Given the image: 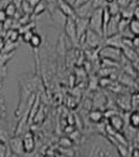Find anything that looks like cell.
Masks as SVG:
<instances>
[{"label": "cell", "instance_id": "1", "mask_svg": "<svg viewBox=\"0 0 139 157\" xmlns=\"http://www.w3.org/2000/svg\"><path fill=\"white\" fill-rule=\"evenodd\" d=\"M89 29L103 36V9L94 10L89 18Z\"/></svg>", "mask_w": 139, "mask_h": 157}, {"label": "cell", "instance_id": "2", "mask_svg": "<svg viewBox=\"0 0 139 157\" xmlns=\"http://www.w3.org/2000/svg\"><path fill=\"white\" fill-rule=\"evenodd\" d=\"M98 56L102 59H110L114 60L116 62H120L122 59V49L117 48V47L111 46V45H103L98 49Z\"/></svg>", "mask_w": 139, "mask_h": 157}, {"label": "cell", "instance_id": "3", "mask_svg": "<svg viewBox=\"0 0 139 157\" xmlns=\"http://www.w3.org/2000/svg\"><path fill=\"white\" fill-rule=\"evenodd\" d=\"M85 44L87 45L89 48L100 49V47L105 45V37L89 29L87 32V35H86Z\"/></svg>", "mask_w": 139, "mask_h": 157}, {"label": "cell", "instance_id": "4", "mask_svg": "<svg viewBox=\"0 0 139 157\" xmlns=\"http://www.w3.org/2000/svg\"><path fill=\"white\" fill-rule=\"evenodd\" d=\"M65 35L72 44H79V38H77V29L75 17H68L66 24L64 26Z\"/></svg>", "mask_w": 139, "mask_h": 157}, {"label": "cell", "instance_id": "5", "mask_svg": "<svg viewBox=\"0 0 139 157\" xmlns=\"http://www.w3.org/2000/svg\"><path fill=\"white\" fill-rule=\"evenodd\" d=\"M75 22H77V38H79V44H85L86 35L89 29V19L80 18L75 17Z\"/></svg>", "mask_w": 139, "mask_h": 157}, {"label": "cell", "instance_id": "6", "mask_svg": "<svg viewBox=\"0 0 139 157\" xmlns=\"http://www.w3.org/2000/svg\"><path fill=\"white\" fill-rule=\"evenodd\" d=\"M121 18H122V16H121L120 13L117 15H113L109 24H108L107 29L105 30V34H103L105 38L113 36V35H116L119 33V22Z\"/></svg>", "mask_w": 139, "mask_h": 157}, {"label": "cell", "instance_id": "7", "mask_svg": "<svg viewBox=\"0 0 139 157\" xmlns=\"http://www.w3.org/2000/svg\"><path fill=\"white\" fill-rule=\"evenodd\" d=\"M9 145L12 150V153H14V155L22 156V155H24V154H26L24 151L23 139H22V137H20V136L16 135L15 137L9 138Z\"/></svg>", "mask_w": 139, "mask_h": 157}, {"label": "cell", "instance_id": "8", "mask_svg": "<svg viewBox=\"0 0 139 157\" xmlns=\"http://www.w3.org/2000/svg\"><path fill=\"white\" fill-rule=\"evenodd\" d=\"M95 7L93 6L92 0L87 3H84L82 6L75 7V16L80 17V18H85V19H89L92 15V13L94 12Z\"/></svg>", "mask_w": 139, "mask_h": 157}, {"label": "cell", "instance_id": "9", "mask_svg": "<svg viewBox=\"0 0 139 157\" xmlns=\"http://www.w3.org/2000/svg\"><path fill=\"white\" fill-rule=\"evenodd\" d=\"M23 146L25 153H32L35 150L36 143H35V135L32 131H27L23 134Z\"/></svg>", "mask_w": 139, "mask_h": 157}, {"label": "cell", "instance_id": "10", "mask_svg": "<svg viewBox=\"0 0 139 157\" xmlns=\"http://www.w3.org/2000/svg\"><path fill=\"white\" fill-rule=\"evenodd\" d=\"M105 44L106 45H111V46L117 47V48L122 49L123 48V37L120 33L113 36L105 38Z\"/></svg>", "mask_w": 139, "mask_h": 157}, {"label": "cell", "instance_id": "11", "mask_svg": "<svg viewBox=\"0 0 139 157\" xmlns=\"http://www.w3.org/2000/svg\"><path fill=\"white\" fill-rule=\"evenodd\" d=\"M58 7L66 15L67 17H77L75 16V7L66 2L65 0H57Z\"/></svg>", "mask_w": 139, "mask_h": 157}, {"label": "cell", "instance_id": "12", "mask_svg": "<svg viewBox=\"0 0 139 157\" xmlns=\"http://www.w3.org/2000/svg\"><path fill=\"white\" fill-rule=\"evenodd\" d=\"M109 125L112 127L113 130L117 131V132H120V131L122 130L125 124H123V120L120 117V116L115 114V115L109 117Z\"/></svg>", "mask_w": 139, "mask_h": 157}, {"label": "cell", "instance_id": "13", "mask_svg": "<svg viewBox=\"0 0 139 157\" xmlns=\"http://www.w3.org/2000/svg\"><path fill=\"white\" fill-rule=\"evenodd\" d=\"M116 103L118 104L120 108H122L123 110H130L131 106H132V101L129 97H126V95H122V97H119L116 100Z\"/></svg>", "mask_w": 139, "mask_h": 157}, {"label": "cell", "instance_id": "14", "mask_svg": "<svg viewBox=\"0 0 139 157\" xmlns=\"http://www.w3.org/2000/svg\"><path fill=\"white\" fill-rule=\"evenodd\" d=\"M21 37V34H20L19 29L17 30L16 29H11L7 30L6 33V39L4 40H9V41H15L17 42L19 40V38Z\"/></svg>", "mask_w": 139, "mask_h": 157}, {"label": "cell", "instance_id": "15", "mask_svg": "<svg viewBox=\"0 0 139 157\" xmlns=\"http://www.w3.org/2000/svg\"><path fill=\"white\" fill-rule=\"evenodd\" d=\"M129 124L132 128H139V111H133L129 115Z\"/></svg>", "mask_w": 139, "mask_h": 157}, {"label": "cell", "instance_id": "16", "mask_svg": "<svg viewBox=\"0 0 139 157\" xmlns=\"http://www.w3.org/2000/svg\"><path fill=\"white\" fill-rule=\"evenodd\" d=\"M103 117H105V113H103L102 111H100V110H93V111H91L89 114L90 120L92 121L93 123H96V124L100 123Z\"/></svg>", "mask_w": 139, "mask_h": 157}, {"label": "cell", "instance_id": "17", "mask_svg": "<svg viewBox=\"0 0 139 157\" xmlns=\"http://www.w3.org/2000/svg\"><path fill=\"white\" fill-rule=\"evenodd\" d=\"M14 56H15V52H1V57H0V64H1V67H6V64L13 59Z\"/></svg>", "mask_w": 139, "mask_h": 157}, {"label": "cell", "instance_id": "18", "mask_svg": "<svg viewBox=\"0 0 139 157\" xmlns=\"http://www.w3.org/2000/svg\"><path fill=\"white\" fill-rule=\"evenodd\" d=\"M28 44L32 47L34 49H38L42 44V38L39 34H34V36L30 39Z\"/></svg>", "mask_w": 139, "mask_h": 157}, {"label": "cell", "instance_id": "19", "mask_svg": "<svg viewBox=\"0 0 139 157\" xmlns=\"http://www.w3.org/2000/svg\"><path fill=\"white\" fill-rule=\"evenodd\" d=\"M107 9L109 10V12L111 13V15H117L119 14L120 11H121V7L119 6V4L117 3V1L114 0V1L112 2H109V4H108Z\"/></svg>", "mask_w": 139, "mask_h": 157}, {"label": "cell", "instance_id": "20", "mask_svg": "<svg viewBox=\"0 0 139 157\" xmlns=\"http://www.w3.org/2000/svg\"><path fill=\"white\" fill-rule=\"evenodd\" d=\"M45 11H46V4L44 3V2L40 1L39 3L37 4V6H34V10H32V14L35 15V16H39V15L43 14Z\"/></svg>", "mask_w": 139, "mask_h": 157}, {"label": "cell", "instance_id": "21", "mask_svg": "<svg viewBox=\"0 0 139 157\" xmlns=\"http://www.w3.org/2000/svg\"><path fill=\"white\" fill-rule=\"evenodd\" d=\"M130 30L133 33L134 36H139V20L138 19H131L130 21Z\"/></svg>", "mask_w": 139, "mask_h": 157}, {"label": "cell", "instance_id": "22", "mask_svg": "<svg viewBox=\"0 0 139 157\" xmlns=\"http://www.w3.org/2000/svg\"><path fill=\"white\" fill-rule=\"evenodd\" d=\"M3 10L6 11V13L7 14V16L9 17H14L16 16L17 14V7H16V4L13 3V2H11V3H9L6 6L3 7Z\"/></svg>", "mask_w": 139, "mask_h": 157}, {"label": "cell", "instance_id": "23", "mask_svg": "<svg viewBox=\"0 0 139 157\" xmlns=\"http://www.w3.org/2000/svg\"><path fill=\"white\" fill-rule=\"evenodd\" d=\"M92 2L95 9H106L109 4L107 0H92Z\"/></svg>", "mask_w": 139, "mask_h": 157}, {"label": "cell", "instance_id": "24", "mask_svg": "<svg viewBox=\"0 0 139 157\" xmlns=\"http://www.w3.org/2000/svg\"><path fill=\"white\" fill-rule=\"evenodd\" d=\"M34 34H35V33L32 32V29L27 30V32H25L24 34H22V35H21L22 40H23L24 42H26V43H29L30 39H32V36H34Z\"/></svg>", "mask_w": 139, "mask_h": 157}, {"label": "cell", "instance_id": "25", "mask_svg": "<svg viewBox=\"0 0 139 157\" xmlns=\"http://www.w3.org/2000/svg\"><path fill=\"white\" fill-rule=\"evenodd\" d=\"M116 1H117V3L119 4V6L121 9H125V7L129 6L131 3H132L131 0H116Z\"/></svg>", "mask_w": 139, "mask_h": 157}, {"label": "cell", "instance_id": "26", "mask_svg": "<svg viewBox=\"0 0 139 157\" xmlns=\"http://www.w3.org/2000/svg\"><path fill=\"white\" fill-rule=\"evenodd\" d=\"M7 18H9V16H7L6 11H4L3 9H1V11H0V21H1V23L6 21Z\"/></svg>", "mask_w": 139, "mask_h": 157}, {"label": "cell", "instance_id": "27", "mask_svg": "<svg viewBox=\"0 0 139 157\" xmlns=\"http://www.w3.org/2000/svg\"><path fill=\"white\" fill-rule=\"evenodd\" d=\"M61 145L63 147H71L72 143L70 139H67V138H62L61 139Z\"/></svg>", "mask_w": 139, "mask_h": 157}, {"label": "cell", "instance_id": "28", "mask_svg": "<svg viewBox=\"0 0 139 157\" xmlns=\"http://www.w3.org/2000/svg\"><path fill=\"white\" fill-rule=\"evenodd\" d=\"M133 18L139 20V4L137 3L134 7V13H133Z\"/></svg>", "mask_w": 139, "mask_h": 157}, {"label": "cell", "instance_id": "29", "mask_svg": "<svg viewBox=\"0 0 139 157\" xmlns=\"http://www.w3.org/2000/svg\"><path fill=\"white\" fill-rule=\"evenodd\" d=\"M89 1H91V0H77L74 7H77V6H82V4H84V3H87V2H89Z\"/></svg>", "mask_w": 139, "mask_h": 157}, {"label": "cell", "instance_id": "30", "mask_svg": "<svg viewBox=\"0 0 139 157\" xmlns=\"http://www.w3.org/2000/svg\"><path fill=\"white\" fill-rule=\"evenodd\" d=\"M41 1V0H28V2L30 3V6H32V7H34L35 6H37L39 2Z\"/></svg>", "mask_w": 139, "mask_h": 157}, {"label": "cell", "instance_id": "31", "mask_svg": "<svg viewBox=\"0 0 139 157\" xmlns=\"http://www.w3.org/2000/svg\"><path fill=\"white\" fill-rule=\"evenodd\" d=\"M66 2H68L69 4H71V6H75V2H77V0H65Z\"/></svg>", "mask_w": 139, "mask_h": 157}, {"label": "cell", "instance_id": "32", "mask_svg": "<svg viewBox=\"0 0 139 157\" xmlns=\"http://www.w3.org/2000/svg\"><path fill=\"white\" fill-rule=\"evenodd\" d=\"M108 2H112V1H114V0H107Z\"/></svg>", "mask_w": 139, "mask_h": 157}, {"label": "cell", "instance_id": "33", "mask_svg": "<svg viewBox=\"0 0 139 157\" xmlns=\"http://www.w3.org/2000/svg\"><path fill=\"white\" fill-rule=\"evenodd\" d=\"M137 71L139 72V64H138V66H137Z\"/></svg>", "mask_w": 139, "mask_h": 157}, {"label": "cell", "instance_id": "34", "mask_svg": "<svg viewBox=\"0 0 139 157\" xmlns=\"http://www.w3.org/2000/svg\"><path fill=\"white\" fill-rule=\"evenodd\" d=\"M137 48H139V47H137Z\"/></svg>", "mask_w": 139, "mask_h": 157}]
</instances>
